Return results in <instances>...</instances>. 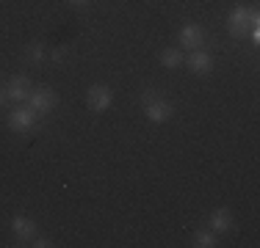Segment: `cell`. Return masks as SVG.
Listing matches in <instances>:
<instances>
[{
    "mask_svg": "<svg viewBox=\"0 0 260 248\" xmlns=\"http://www.w3.org/2000/svg\"><path fill=\"white\" fill-rule=\"evenodd\" d=\"M6 94H9V99H14V102H25L30 97V80L25 74H14V77L6 83Z\"/></svg>",
    "mask_w": 260,
    "mask_h": 248,
    "instance_id": "8992f818",
    "label": "cell"
},
{
    "mask_svg": "<svg viewBox=\"0 0 260 248\" xmlns=\"http://www.w3.org/2000/svg\"><path fill=\"white\" fill-rule=\"evenodd\" d=\"M194 245H197V248H210V245H216L213 232H197V234H194Z\"/></svg>",
    "mask_w": 260,
    "mask_h": 248,
    "instance_id": "4fadbf2b",
    "label": "cell"
},
{
    "mask_svg": "<svg viewBox=\"0 0 260 248\" xmlns=\"http://www.w3.org/2000/svg\"><path fill=\"white\" fill-rule=\"evenodd\" d=\"M227 28H230V33L235 39H244V36L249 33L255 42H260V14H257V9H246V6L233 9L230 20H227Z\"/></svg>",
    "mask_w": 260,
    "mask_h": 248,
    "instance_id": "6da1fadb",
    "label": "cell"
},
{
    "mask_svg": "<svg viewBox=\"0 0 260 248\" xmlns=\"http://www.w3.org/2000/svg\"><path fill=\"white\" fill-rule=\"evenodd\" d=\"M34 245H36V248H53L55 243H50V240H45V237H39V240H36Z\"/></svg>",
    "mask_w": 260,
    "mask_h": 248,
    "instance_id": "2e32d148",
    "label": "cell"
},
{
    "mask_svg": "<svg viewBox=\"0 0 260 248\" xmlns=\"http://www.w3.org/2000/svg\"><path fill=\"white\" fill-rule=\"evenodd\" d=\"M202 39H205V33H202L200 25H185V28L180 30V45L188 47V50H197L202 45Z\"/></svg>",
    "mask_w": 260,
    "mask_h": 248,
    "instance_id": "30bf717a",
    "label": "cell"
},
{
    "mask_svg": "<svg viewBox=\"0 0 260 248\" xmlns=\"http://www.w3.org/2000/svg\"><path fill=\"white\" fill-rule=\"evenodd\" d=\"M6 99H9V94H6V86H0V105H3Z\"/></svg>",
    "mask_w": 260,
    "mask_h": 248,
    "instance_id": "e0dca14e",
    "label": "cell"
},
{
    "mask_svg": "<svg viewBox=\"0 0 260 248\" xmlns=\"http://www.w3.org/2000/svg\"><path fill=\"white\" fill-rule=\"evenodd\" d=\"M11 232H14L17 240L25 243V240H30L36 234V223L30 218H25V215H14V218H11Z\"/></svg>",
    "mask_w": 260,
    "mask_h": 248,
    "instance_id": "ba28073f",
    "label": "cell"
},
{
    "mask_svg": "<svg viewBox=\"0 0 260 248\" xmlns=\"http://www.w3.org/2000/svg\"><path fill=\"white\" fill-rule=\"evenodd\" d=\"M160 64H164L166 69H175V66H180V64H183V55H180V50H177V47H169V50H164V53H160Z\"/></svg>",
    "mask_w": 260,
    "mask_h": 248,
    "instance_id": "8fae6325",
    "label": "cell"
},
{
    "mask_svg": "<svg viewBox=\"0 0 260 248\" xmlns=\"http://www.w3.org/2000/svg\"><path fill=\"white\" fill-rule=\"evenodd\" d=\"M144 113H147L150 121L160 124V121H169L172 116H175V108H172V102H166V99L158 97V99H152V102L144 105Z\"/></svg>",
    "mask_w": 260,
    "mask_h": 248,
    "instance_id": "277c9868",
    "label": "cell"
},
{
    "mask_svg": "<svg viewBox=\"0 0 260 248\" xmlns=\"http://www.w3.org/2000/svg\"><path fill=\"white\" fill-rule=\"evenodd\" d=\"M152 99H158V91H152V89H147V91H144V94H141V102H144V105H147V102H152Z\"/></svg>",
    "mask_w": 260,
    "mask_h": 248,
    "instance_id": "9a60e30c",
    "label": "cell"
},
{
    "mask_svg": "<svg viewBox=\"0 0 260 248\" xmlns=\"http://www.w3.org/2000/svg\"><path fill=\"white\" fill-rule=\"evenodd\" d=\"M67 55H70V50H67L64 45H61V47H55V50H53V53H50V58L55 61V64H61V61H64V58H67Z\"/></svg>",
    "mask_w": 260,
    "mask_h": 248,
    "instance_id": "5bb4252c",
    "label": "cell"
},
{
    "mask_svg": "<svg viewBox=\"0 0 260 248\" xmlns=\"http://www.w3.org/2000/svg\"><path fill=\"white\" fill-rule=\"evenodd\" d=\"M36 124V110L30 108H14L9 110V127L17 130V133H25V130H30Z\"/></svg>",
    "mask_w": 260,
    "mask_h": 248,
    "instance_id": "5b68a950",
    "label": "cell"
},
{
    "mask_svg": "<svg viewBox=\"0 0 260 248\" xmlns=\"http://www.w3.org/2000/svg\"><path fill=\"white\" fill-rule=\"evenodd\" d=\"M25 58L30 64H42V61H45V45H42V42H30L28 50H25Z\"/></svg>",
    "mask_w": 260,
    "mask_h": 248,
    "instance_id": "7c38bea8",
    "label": "cell"
},
{
    "mask_svg": "<svg viewBox=\"0 0 260 248\" xmlns=\"http://www.w3.org/2000/svg\"><path fill=\"white\" fill-rule=\"evenodd\" d=\"M55 102H58V94H55L50 86L34 89V91H30V97H28V108L36 110V113H47V110H53Z\"/></svg>",
    "mask_w": 260,
    "mask_h": 248,
    "instance_id": "7a4b0ae2",
    "label": "cell"
},
{
    "mask_svg": "<svg viewBox=\"0 0 260 248\" xmlns=\"http://www.w3.org/2000/svg\"><path fill=\"white\" fill-rule=\"evenodd\" d=\"M72 3H86V0H72Z\"/></svg>",
    "mask_w": 260,
    "mask_h": 248,
    "instance_id": "ac0fdd59",
    "label": "cell"
},
{
    "mask_svg": "<svg viewBox=\"0 0 260 248\" xmlns=\"http://www.w3.org/2000/svg\"><path fill=\"white\" fill-rule=\"evenodd\" d=\"M185 61H188V69L194 74H208L213 69V58H210L205 50H191V55Z\"/></svg>",
    "mask_w": 260,
    "mask_h": 248,
    "instance_id": "52a82bcc",
    "label": "cell"
},
{
    "mask_svg": "<svg viewBox=\"0 0 260 248\" xmlns=\"http://www.w3.org/2000/svg\"><path fill=\"white\" fill-rule=\"evenodd\" d=\"M208 223H210V232H213V234L227 232V229L233 226V213H230V210H224V207H219V210H213V213H210Z\"/></svg>",
    "mask_w": 260,
    "mask_h": 248,
    "instance_id": "9c48e42d",
    "label": "cell"
},
{
    "mask_svg": "<svg viewBox=\"0 0 260 248\" xmlns=\"http://www.w3.org/2000/svg\"><path fill=\"white\" fill-rule=\"evenodd\" d=\"M86 102H89V108L94 110V113H103V110L111 108V102H114V91H111L108 86L97 83L86 91Z\"/></svg>",
    "mask_w": 260,
    "mask_h": 248,
    "instance_id": "3957f363",
    "label": "cell"
}]
</instances>
